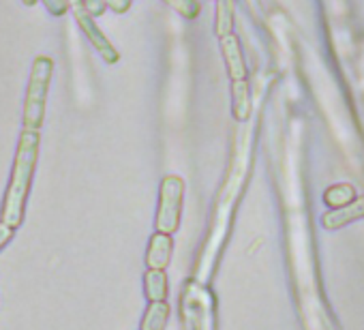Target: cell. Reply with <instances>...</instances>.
<instances>
[{
  "instance_id": "cell-7",
  "label": "cell",
  "mask_w": 364,
  "mask_h": 330,
  "mask_svg": "<svg viewBox=\"0 0 364 330\" xmlns=\"http://www.w3.org/2000/svg\"><path fill=\"white\" fill-rule=\"evenodd\" d=\"M221 48H223V56H225V63H228V71L232 75L234 82H240L247 78V65L242 60V50H240V43L234 35H228L221 39Z\"/></svg>"
},
{
  "instance_id": "cell-6",
  "label": "cell",
  "mask_w": 364,
  "mask_h": 330,
  "mask_svg": "<svg viewBox=\"0 0 364 330\" xmlns=\"http://www.w3.org/2000/svg\"><path fill=\"white\" fill-rule=\"evenodd\" d=\"M362 217H364V196L358 198V200H351L349 204H345L341 208L330 211L328 215H323L321 225L326 230H338V228H343V225H347L351 221H358Z\"/></svg>"
},
{
  "instance_id": "cell-12",
  "label": "cell",
  "mask_w": 364,
  "mask_h": 330,
  "mask_svg": "<svg viewBox=\"0 0 364 330\" xmlns=\"http://www.w3.org/2000/svg\"><path fill=\"white\" fill-rule=\"evenodd\" d=\"M251 101H249V84L245 80L234 82V114L238 120H245L249 114Z\"/></svg>"
},
{
  "instance_id": "cell-15",
  "label": "cell",
  "mask_w": 364,
  "mask_h": 330,
  "mask_svg": "<svg viewBox=\"0 0 364 330\" xmlns=\"http://www.w3.org/2000/svg\"><path fill=\"white\" fill-rule=\"evenodd\" d=\"M43 3L54 16H63L67 11V0H43Z\"/></svg>"
},
{
  "instance_id": "cell-8",
  "label": "cell",
  "mask_w": 364,
  "mask_h": 330,
  "mask_svg": "<svg viewBox=\"0 0 364 330\" xmlns=\"http://www.w3.org/2000/svg\"><path fill=\"white\" fill-rule=\"evenodd\" d=\"M171 249H173L171 236L163 234V232H156L150 238L148 253H146V264L150 268H165L169 264V260H171Z\"/></svg>"
},
{
  "instance_id": "cell-3",
  "label": "cell",
  "mask_w": 364,
  "mask_h": 330,
  "mask_svg": "<svg viewBox=\"0 0 364 330\" xmlns=\"http://www.w3.org/2000/svg\"><path fill=\"white\" fill-rule=\"evenodd\" d=\"M52 60L50 58H37L33 65L31 73V84H28V95H26V105H24V124L28 131H37L43 122L46 114V99H48V88L52 80Z\"/></svg>"
},
{
  "instance_id": "cell-17",
  "label": "cell",
  "mask_w": 364,
  "mask_h": 330,
  "mask_svg": "<svg viewBox=\"0 0 364 330\" xmlns=\"http://www.w3.org/2000/svg\"><path fill=\"white\" fill-rule=\"evenodd\" d=\"M103 3H105V7H109V9L122 14V11L129 9V3H131V0H103Z\"/></svg>"
},
{
  "instance_id": "cell-14",
  "label": "cell",
  "mask_w": 364,
  "mask_h": 330,
  "mask_svg": "<svg viewBox=\"0 0 364 330\" xmlns=\"http://www.w3.org/2000/svg\"><path fill=\"white\" fill-rule=\"evenodd\" d=\"M103 9H105V3H103V0H84V11H86L90 18L101 16Z\"/></svg>"
},
{
  "instance_id": "cell-9",
  "label": "cell",
  "mask_w": 364,
  "mask_h": 330,
  "mask_svg": "<svg viewBox=\"0 0 364 330\" xmlns=\"http://www.w3.org/2000/svg\"><path fill=\"white\" fill-rule=\"evenodd\" d=\"M144 292L150 302H159L167 298V277L163 268H150L144 275Z\"/></svg>"
},
{
  "instance_id": "cell-16",
  "label": "cell",
  "mask_w": 364,
  "mask_h": 330,
  "mask_svg": "<svg viewBox=\"0 0 364 330\" xmlns=\"http://www.w3.org/2000/svg\"><path fill=\"white\" fill-rule=\"evenodd\" d=\"M14 230L16 228H11V225H7L5 221H0V249H3L9 240H11V236H14Z\"/></svg>"
},
{
  "instance_id": "cell-1",
  "label": "cell",
  "mask_w": 364,
  "mask_h": 330,
  "mask_svg": "<svg viewBox=\"0 0 364 330\" xmlns=\"http://www.w3.org/2000/svg\"><path fill=\"white\" fill-rule=\"evenodd\" d=\"M37 146H39L37 131L26 129L20 137L14 172H11V183H9V189L5 196V206H3V221L11 228H18L24 219V206H26V198L31 191V179L35 172V163H37Z\"/></svg>"
},
{
  "instance_id": "cell-13",
  "label": "cell",
  "mask_w": 364,
  "mask_h": 330,
  "mask_svg": "<svg viewBox=\"0 0 364 330\" xmlns=\"http://www.w3.org/2000/svg\"><path fill=\"white\" fill-rule=\"evenodd\" d=\"M232 24H234V9H232V0H219V9H217V35L223 39L232 35Z\"/></svg>"
},
{
  "instance_id": "cell-4",
  "label": "cell",
  "mask_w": 364,
  "mask_h": 330,
  "mask_svg": "<svg viewBox=\"0 0 364 330\" xmlns=\"http://www.w3.org/2000/svg\"><path fill=\"white\" fill-rule=\"evenodd\" d=\"M182 191L185 185L178 176H165L161 183V198H159V213H156V232L173 234L180 225L182 213Z\"/></svg>"
},
{
  "instance_id": "cell-5",
  "label": "cell",
  "mask_w": 364,
  "mask_h": 330,
  "mask_svg": "<svg viewBox=\"0 0 364 330\" xmlns=\"http://www.w3.org/2000/svg\"><path fill=\"white\" fill-rule=\"evenodd\" d=\"M75 18H77V22H80L82 31L88 35L90 43L101 52V56H103L107 63H116V60H118V52H116V50L107 43V39L99 33V28L95 26L92 18L84 11V7H75Z\"/></svg>"
},
{
  "instance_id": "cell-10",
  "label": "cell",
  "mask_w": 364,
  "mask_h": 330,
  "mask_svg": "<svg viewBox=\"0 0 364 330\" xmlns=\"http://www.w3.org/2000/svg\"><path fill=\"white\" fill-rule=\"evenodd\" d=\"M167 315H169V307L165 300L150 302V307L146 309L144 321H141V330H165Z\"/></svg>"
},
{
  "instance_id": "cell-11",
  "label": "cell",
  "mask_w": 364,
  "mask_h": 330,
  "mask_svg": "<svg viewBox=\"0 0 364 330\" xmlns=\"http://www.w3.org/2000/svg\"><path fill=\"white\" fill-rule=\"evenodd\" d=\"M353 196H355V191H353L351 185H334L323 193V202L334 211V208H341V206L349 204L353 200Z\"/></svg>"
},
{
  "instance_id": "cell-2",
  "label": "cell",
  "mask_w": 364,
  "mask_h": 330,
  "mask_svg": "<svg viewBox=\"0 0 364 330\" xmlns=\"http://www.w3.org/2000/svg\"><path fill=\"white\" fill-rule=\"evenodd\" d=\"M180 315L185 330H217V300L208 285L187 281L180 296Z\"/></svg>"
},
{
  "instance_id": "cell-18",
  "label": "cell",
  "mask_w": 364,
  "mask_h": 330,
  "mask_svg": "<svg viewBox=\"0 0 364 330\" xmlns=\"http://www.w3.org/2000/svg\"><path fill=\"white\" fill-rule=\"evenodd\" d=\"M24 3H26V5H35V3H37V0H24Z\"/></svg>"
}]
</instances>
